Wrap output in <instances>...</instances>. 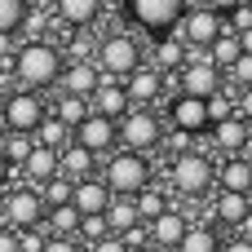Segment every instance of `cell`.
Instances as JSON below:
<instances>
[{
  "label": "cell",
  "instance_id": "1",
  "mask_svg": "<svg viewBox=\"0 0 252 252\" xmlns=\"http://www.w3.org/2000/svg\"><path fill=\"white\" fill-rule=\"evenodd\" d=\"M13 75L22 89H49L62 75V53L49 40H27L22 49H13Z\"/></svg>",
  "mask_w": 252,
  "mask_h": 252
},
{
  "label": "cell",
  "instance_id": "2",
  "mask_svg": "<svg viewBox=\"0 0 252 252\" xmlns=\"http://www.w3.org/2000/svg\"><path fill=\"white\" fill-rule=\"evenodd\" d=\"M230 22H226V13H217V9H208V4H199V9H186L182 18H177V35L186 40V49H208L221 31H226Z\"/></svg>",
  "mask_w": 252,
  "mask_h": 252
},
{
  "label": "cell",
  "instance_id": "3",
  "mask_svg": "<svg viewBox=\"0 0 252 252\" xmlns=\"http://www.w3.org/2000/svg\"><path fill=\"white\" fill-rule=\"evenodd\" d=\"M146 182H151V164H146L137 151H124V155H115V159L106 164V186H111L115 195H137Z\"/></svg>",
  "mask_w": 252,
  "mask_h": 252
},
{
  "label": "cell",
  "instance_id": "4",
  "mask_svg": "<svg viewBox=\"0 0 252 252\" xmlns=\"http://www.w3.org/2000/svg\"><path fill=\"white\" fill-rule=\"evenodd\" d=\"M213 177H217V168H213L208 155L182 151V155L173 159V186H177L182 195H204V190L213 186Z\"/></svg>",
  "mask_w": 252,
  "mask_h": 252
},
{
  "label": "cell",
  "instance_id": "5",
  "mask_svg": "<svg viewBox=\"0 0 252 252\" xmlns=\"http://www.w3.org/2000/svg\"><path fill=\"white\" fill-rule=\"evenodd\" d=\"M128 13H133V22H137L142 31L164 35V31H173L177 18L186 13V0H128Z\"/></svg>",
  "mask_w": 252,
  "mask_h": 252
},
{
  "label": "cell",
  "instance_id": "6",
  "mask_svg": "<svg viewBox=\"0 0 252 252\" xmlns=\"http://www.w3.org/2000/svg\"><path fill=\"white\" fill-rule=\"evenodd\" d=\"M0 106H4L9 128H18V133H35V124L44 120V102H40V93H31V89L4 93V97H0Z\"/></svg>",
  "mask_w": 252,
  "mask_h": 252
},
{
  "label": "cell",
  "instance_id": "7",
  "mask_svg": "<svg viewBox=\"0 0 252 252\" xmlns=\"http://www.w3.org/2000/svg\"><path fill=\"white\" fill-rule=\"evenodd\" d=\"M137 58H142V53H137V44H133L128 35H111V40L97 44V66H102L111 80H124L133 66H142Z\"/></svg>",
  "mask_w": 252,
  "mask_h": 252
},
{
  "label": "cell",
  "instance_id": "8",
  "mask_svg": "<svg viewBox=\"0 0 252 252\" xmlns=\"http://www.w3.org/2000/svg\"><path fill=\"white\" fill-rule=\"evenodd\" d=\"M115 137H120V128H115V120H111V115H102V111H89V115L71 128V142L89 146L93 155L111 151V146H115Z\"/></svg>",
  "mask_w": 252,
  "mask_h": 252
},
{
  "label": "cell",
  "instance_id": "9",
  "mask_svg": "<svg viewBox=\"0 0 252 252\" xmlns=\"http://www.w3.org/2000/svg\"><path fill=\"white\" fill-rule=\"evenodd\" d=\"M221 89V66L213 58H195L190 66L182 62V75H177V93H195V97H208Z\"/></svg>",
  "mask_w": 252,
  "mask_h": 252
},
{
  "label": "cell",
  "instance_id": "10",
  "mask_svg": "<svg viewBox=\"0 0 252 252\" xmlns=\"http://www.w3.org/2000/svg\"><path fill=\"white\" fill-rule=\"evenodd\" d=\"M4 221H9L13 230L40 226V221H44V199H40V190H13V195H4Z\"/></svg>",
  "mask_w": 252,
  "mask_h": 252
},
{
  "label": "cell",
  "instance_id": "11",
  "mask_svg": "<svg viewBox=\"0 0 252 252\" xmlns=\"http://www.w3.org/2000/svg\"><path fill=\"white\" fill-rule=\"evenodd\" d=\"M120 120H124L120 124V142L128 151H151L159 142V120L151 111H133V115H120Z\"/></svg>",
  "mask_w": 252,
  "mask_h": 252
},
{
  "label": "cell",
  "instance_id": "12",
  "mask_svg": "<svg viewBox=\"0 0 252 252\" xmlns=\"http://www.w3.org/2000/svg\"><path fill=\"white\" fill-rule=\"evenodd\" d=\"M173 124L186 128V133H204L213 120H208V97H195V93H177L173 102Z\"/></svg>",
  "mask_w": 252,
  "mask_h": 252
},
{
  "label": "cell",
  "instance_id": "13",
  "mask_svg": "<svg viewBox=\"0 0 252 252\" xmlns=\"http://www.w3.org/2000/svg\"><path fill=\"white\" fill-rule=\"evenodd\" d=\"M58 80H62V89H66V93L89 97V93L102 84V66H97V62H89V58H75V62H71V66L58 75Z\"/></svg>",
  "mask_w": 252,
  "mask_h": 252
},
{
  "label": "cell",
  "instance_id": "14",
  "mask_svg": "<svg viewBox=\"0 0 252 252\" xmlns=\"http://www.w3.org/2000/svg\"><path fill=\"white\" fill-rule=\"evenodd\" d=\"M159 89H164L159 66H133V71L124 75V93H128V102H155Z\"/></svg>",
  "mask_w": 252,
  "mask_h": 252
},
{
  "label": "cell",
  "instance_id": "15",
  "mask_svg": "<svg viewBox=\"0 0 252 252\" xmlns=\"http://www.w3.org/2000/svg\"><path fill=\"white\" fill-rule=\"evenodd\" d=\"M71 204L80 208V217H84V213H106L111 186H106V182H93V177H80V182L71 186Z\"/></svg>",
  "mask_w": 252,
  "mask_h": 252
},
{
  "label": "cell",
  "instance_id": "16",
  "mask_svg": "<svg viewBox=\"0 0 252 252\" xmlns=\"http://www.w3.org/2000/svg\"><path fill=\"white\" fill-rule=\"evenodd\" d=\"M182 235H186V217H182V213L164 208V213L151 217V244H155V248H177Z\"/></svg>",
  "mask_w": 252,
  "mask_h": 252
},
{
  "label": "cell",
  "instance_id": "17",
  "mask_svg": "<svg viewBox=\"0 0 252 252\" xmlns=\"http://www.w3.org/2000/svg\"><path fill=\"white\" fill-rule=\"evenodd\" d=\"M248 208H252L248 190H221V195L213 199V217H217L221 226H239V221L248 217Z\"/></svg>",
  "mask_w": 252,
  "mask_h": 252
},
{
  "label": "cell",
  "instance_id": "18",
  "mask_svg": "<svg viewBox=\"0 0 252 252\" xmlns=\"http://www.w3.org/2000/svg\"><path fill=\"white\" fill-rule=\"evenodd\" d=\"M89 102H93V111H102V115H111V120H120V115L128 111V93H124L115 80H102V84L89 93Z\"/></svg>",
  "mask_w": 252,
  "mask_h": 252
},
{
  "label": "cell",
  "instance_id": "19",
  "mask_svg": "<svg viewBox=\"0 0 252 252\" xmlns=\"http://www.w3.org/2000/svg\"><path fill=\"white\" fill-rule=\"evenodd\" d=\"M89 168H93V151H89V146L66 142V146L58 151V173H62V177L80 182V177H89Z\"/></svg>",
  "mask_w": 252,
  "mask_h": 252
},
{
  "label": "cell",
  "instance_id": "20",
  "mask_svg": "<svg viewBox=\"0 0 252 252\" xmlns=\"http://www.w3.org/2000/svg\"><path fill=\"white\" fill-rule=\"evenodd\" d=\"M182 62H186V40H182L177 31H164V35H159V44H155L151 66H159V71H177Z\"/></svg>",
  "mask_w": 252,
  "mask_h": 252
},
{
  "label": "cell",
  "instance_id": "21",
  "mask_svg": "<svg viewBox=\"0 0 252 252\" xmlns=\"http://www.w3.org/2000/svg\"><path fill=\"white\" fill-rule=\"evenodd\" d=\"M97 13H102V0H58V18L66 22V27H93L97 22Z\"/></svg>",
  "mask_w": 252,
  "mask_h": 252
},
{
  "label": "cell",
  "instance_id": "22",
  "mask_svg": "<svg viewBox=\"0 0 252 252\" xmlns=\"http://www.w3.org/2000/svg\"><path fill=\"white\" fill-rule=\"evenodd\" d=\"M22 168H27V177L40 186V182H49V177L58 173V151H53V146H40V142H35V146H31V155L22 159Z\"/></svg>",
  "mask_w": 252,
  "mask_h": 252
},
{
  "label": "cell",
  "instance_id": "23",
  "mask_svg": "<svg viewBox=\"0 0 252 252\" xmlns=\"http://www.w3.org/2000/svg\"><path fill=\"white\" fill-rule=\"evenodd\" d=\"M213 137H217V146H221V151H244L252 133H248V120H239V115H226V120H217Z\"/></svg>",
  "mask_w": 252,
  "mask_h": 252
},
{
  "label": "cell",
  "instance_id": "24",
  "mask_svg": "<svg viewBox=\"0 0 252 252\" xmlns=\"http://www.w3.org/2000/svg\"><path fill=\"white\" fill-rule=\"evenodd\" d=\"M106 221H111V230H115V235H124L128 226H137V221H142V217H137V199H128V195H115V190H111Z\"/></svg>",
  "mask_w": 252,
  "mask_h": 252
},
{
  "label": "cell",
  "instance_id": "25",
  "mask_svg": "<svg viewBox=\"0 0 252 252\" xmlns=\"http://www.w3.org/2000/svg\"><path fill=\"white\" fill-rule=\"evenodd\" d=\"M177 252H221V235L213 226H186Z\"/></svg>",
  "mask_w": 252,
  "mask_h": 252
},
{
  "label": "cell",
  "instance_id": "26",
  "mask_svg": "<svg viewBox=\"0 0 252 252\" xmlns=\"http://www.w3.org/2000/svg\"><path fill=\"white\" fill-rule=\"evenodd\" d=\"M40 146H53V151H62L66 142H71V124H62L58 115H44L40 124H35V133H31Z\"/></svg>",
  "mask_w": 252,
  "mask_h": 252
},
{
  "label": "cell",
  "instance_id": "27",
  "mask_svg": "<svg viewBox=\"0 0 252 252\" xmlns=\"http://www.w3.org/2000/svg\"><path fill=\"white\" fill-rule=\"evenodd\" d=\"M239 53H244V44H239V31H235V27H226V31H221V35L208 44V58H213L217 66H230Z\"/></svg>",
  "mask_w": 252,
  "mask_h": 252
},
{
  "label": "cell",
  "instance_id": "28",
  "mask_svg": "<svg viewBox=\"0 0 252 252\" xmlns=\"http://www.w3.org/2000/svg\"><path fill=\"white\" fill-rule=\"evenodd\" d=\"M221 190H248V195H252V164H248V159H230V164H221Z\"/></svg>",
  "mask_w": 252,
  "mask_h": 252
},
{
  "label": "cell",
  "instance_id": "29",
  "mask_svg": "<svg viewBox=\"0 0 252 252\" xmlns=\"http://www.w3.org/2000/svg\"><path fill=\"white\" fill-rule=\"evenodd\" d=\"M31 146H35V137H31V133H18V128H9V133L0 137V151H4V159H9L13 168L31 155Z\"/></svg>",
  "mask_w": 252,
  "mask_h": 252
},
{
  "label": "cell",
  "instance_id": "30",
  "mask_svg": "<svg viewBox=\"0 0 252 252\" xmlns=\"http://www.w3.org/2000/svg\"><path fill=\"white\" fill-rule=\"evenodd\" d=\"M49 226H53V235H75L80 230V208L66 199V204H53L49 208Z\"/></svg>",
  "mask_w": 252,
  "mask_h": 252
},
{
  "label": "cell",
  "instance_id": "31",
  "mask_svg": "<svg viewBox=\"0 0 252 252\" xmlns=\"http://www.w3.org/2000/svg\"><path fill=\"white\" fill-rule=\"evenodd\" d=\"M84 115H89V97H80V93H62V102H58V120L75 128Z\"/></svg>",
  "mask_w": 252,
  "mask_h": 252
},
{
  "label": "cell",
  "instance_id": "32",
  "mask_svg": "<svg viewBox=\"0 0 252 252\" xmlns=\"http://www.w3.org/2000/svg\"><path fill=\"white\" fill-rule=\"evenodd\" d=\"M75 235H84V239H93V244H97L102 235H111V221H106V213H84Z\"/></svg>",
  "mask_w": 252,
  "mask_h": 252
},
{
  "label": "cell",
  "instance_id": "33",
  "mask_svg": "<svg viewBox=\"0 0 252 252\" xmlns=\"http://www.w3.org/2000/svg\"><path fill=\"white\" fill-rule=\"evenodd\" d=\"M27 18V0H0V31H18Z\"/></svg>",
  "mask_w": 252,
  "mask_h": 252
},
{
  "label": "cell",
  "instance_id": "34",
  "mask_svg": "<svg viewBox=\"0 0 252 252\" xmlns=\"http://www.w3.org/2000/svg\"><path fill=\"white\" fill-rule=\"evenodd\" d=\"M164 208H168V204H164V195H155V190H146V186L137 190V217H142V221H151V217H155V213H164Z\"/></svg>",
  "mask_w": 252,
  "mask_h": 252
},
{
  "label": "cell",
  "instance_id": "35",
  "mask_svg": "<svg viewBox=\"0 0 252 252\" xmlns=\"http://www.w3.org/2000/svg\"><path fill=\"white\" fill-rule=\"evenodd\" d=\"M230 75H235V84H239V89L252 84V53H239V58L230 62Z\"/></svg>",
  "mask_w": 252,
  "mask_h": 252
},
{
  "label": "cell",
  "instance_id": "36",
  "mask_svg": "<svg viewBox=\"0 0 252 252\" xmlns=\"http://www.w3.org/2000/svg\"><path fill=\"white\" fill-rule=\"evenodd\" d=\"M18 248L22 252H40L44 248V235H40L35 226H27V230H18Z\"/></svg>",
  "mask_w": 252,
  "mask_h": 252
},
{
  "label": "cell",
  "instance_id": "37",
  "mask_svg": "<svg viewBox=\"0 0 252 252\" xmlns=\"http://www.w3.org/2000/svg\"><path fill=\"white\" fill-rule=\"evenodd\" d=\"M226 18H230V27H235V31H244V27H252V4H248V0H239Z\"/></svg>",
  "mask_w": 252,
  "mask_h": 252
},
{
  "label": "cell",
  "instance_id": "38",
  "mask_svg": "<svg viewBox=\"0 0 252 252\" xmlns=\"http://www.w3.org/2000/svg\"><path fill=\"white\" fill-rule=\"evenodd\" d=\"M226 115H230V102L221 97V89H217V93H208V120L217 124V120H226Z\"/></svg>",
  "mask_w": 252,
  "mask_h": 252
},
{
  "label": "cell",
  "instance_id": "39",
  "mask_svg": "<svg viewBox=\"0 0 252 252\" xmlns=\"http://www.w3.org/2000/svg\"><path fill=\"white\" fill-rule=\"evenodd\" d=\"M40 252H80V244H75L71 235H53V239H44Z\"/></svg>",
  "mask_w": 252,
  "mask_h": 252
},
{
  "label": "cell",
  "instance_id": "40",
  "mask_svg": "<svg viewBox=\"0 0 252 252\" xmlns=\"http://www.w3.org/2000/svg\"><path fill=\"white\" fill-rule=\"evenodd\" d=\"M93 252H128V244H124V239L111 230V235H102V239L93 244Z\"/></svg>",
  "mask_w": 252,
  "mask_h": 252
},
{
  "label": "cell",
  "instance_id": "41",
  "mask_svg": "<svg viewBox=\"0 0 252 252\" xmlns=\"http://www.w3.org/2000/svg\"><path fill=\"white\" fill-rule=\"evenodd\" d=\"M0 252H22L18 248V230H13L9 221H0Z\"/></svg>",
  "mask_w": 252,
  "mask_h": 252
},
{
  "label": "cell",
  "instance_id": "42",
  "mask_svg": "<svg viewBox=\"0 0 252 252\" xmlns=\"http://www.w3.org/2000/svg\"><path fill=\"white\" fill-rule=\"evenodd\" d=\"M120 239H124L128 248H142V244H146V230H142V226H128V230L120 235Z\"/></svg>",
  "mask_w": 252,
  "mask_h": 252
},
{
  "label": "cell",
  "instance_id": "43",
  "mask_svg": "<svg viewBox=\"0 0 252 252\" xmlns=\"http://www.w3.org/2000/svg\"><path fill=\"white\" fill-rule=\"evenodd\" d=\"M13 58V31H0V66H9Z\"/></svg>",
  "mask_w": 252,
  "mask_h": 252
},
{
  "label": "cell",
  "instance_id": "44",
  "mask_svg": "<svg viewBox=\"0 0 252 252\" xmlns=\"http://www.w3.org/2000/svg\"><path fill=\"white\" fill-rule=\"evenodd\" d=\"M239 111H244V120H252V84H244V97H239Z\"/></svg>",
  "mask_w": 252,
  "mask_h": 252
},
{
  "label": "cell",
  "instance_id": "45",
  "mask_svg": "<svg viewBox=\"0 0 252 252\" xmlns=\"http://www.w3.org/2000/svg\"><path fill=\"white\" fill-rule=\"evenodd\" d=\"M204 4H208V9H217V13H230L239 0H204Z\"/></svg>",
  "mask_w": 252,
  "mask_h": 252
},
{
  "label": "cell",
  "instance_id": "46",
  "mask_svg": "<svg viewBox=\"0 0 252 252\" xmlns=\"http://www.w3.org/2000/svg\"><path fill=\"white\" fill-rule=\"evenodd\" d=\"M221 252H252V239H244V235H239L235 244H226V248H221Z\"/></svg>",
  "mask_w": 252,
  "mask_h": 252
},
{
  "label": "cell",
  "instance_id": "47",
  "mask_svg": "<svg viewBox=\"0 0 252 252\" xmlns=\"http://www.w3.org/2000/svg\"><path fill=\"white\" fill-rule=\"evenodd\" d=\"M9 173H13V164H9V159H4V151H0V186L9 182Z\"/></svg>",
  "mask_w": 252,
  "mask_h": 252
},
{
  "label": "cell",
  "instance_id": "48",
  "mask_svg": "<svg viewBox=\"0 0 252 252\" xmlns=\"http://www.w3.org/2000/svg\"><path fill=\"white\" fill-rule=\"evenodd\" d=\"M239 44H244V53H252V27H244V31H239Z\"/></svg>",
  "mask_w": 252,
  "mask_h": 252
},
{
  "label": "cell",
  "instance_id": "49",
  "mask_svg": "<svg viewBox=\"0 0 252 252\" xmlns=\"http://www.w3.org/2000/svg\"><path fill=\"white\" fill-rule=\"evenodd\" d=\"M239 230H244V239H252V208H248V217L239 221Z\"/></svg>",
  "mask_w": 252,
  "mask_h": 252
},
{
  "label": "cell",
  "instance_id": "50",
  "mask_svg": "<svg viewBox=\"0 0 252 252\" xmlns=\"http://www.w3.org/2000/svg\"><path fill=\"white\" fill-rule=\"evenodd\" d=\"M9 133V120H4V106H0V137Z\"/></svg>",
  "mask_w": 252,
  "mask_h": 252
},
{
  "label": "cell",
  "instance_id": "51",
  "mask_svg": "<svg viewBox=\"0 0 252 252\" xmlns=\"http://www.w3.org/2000/svg\"><path fill=\"white\" fill-rule=\"evenodd\" d=\"M128 252H159L155 244H142V248H128Z\"/></svg>",
  "mask_w": 252,
  "mask_h": 252
},
{
  "label": "cell",
  "instance_id": "52",
  "mask_svg": "<svg viewBox=\"0 0 252 252\" xmlns=\"http://www.w3.org/2000/svg\"><path fill=\"white\" fill-rule=\"evenodd\" d=\"M0 221H4V195H0Z\"/></svg>",
  "mask_w": 252,
  "mask_h": 252
},
{
  "label": "cell",
  "instance_id": "53",
  "mask_svg": "<svg viewBox=\"0 0 252 252\" xmlns=\"http://www.w3.org/2000/svg\"><path fill=\"white\" fill-rule=\"evenodd\" d=\"M248 4H252V0H248Z\"/></svg>",
  "mask_w": 252,
  "mask_h": 252
}]
</instances>
